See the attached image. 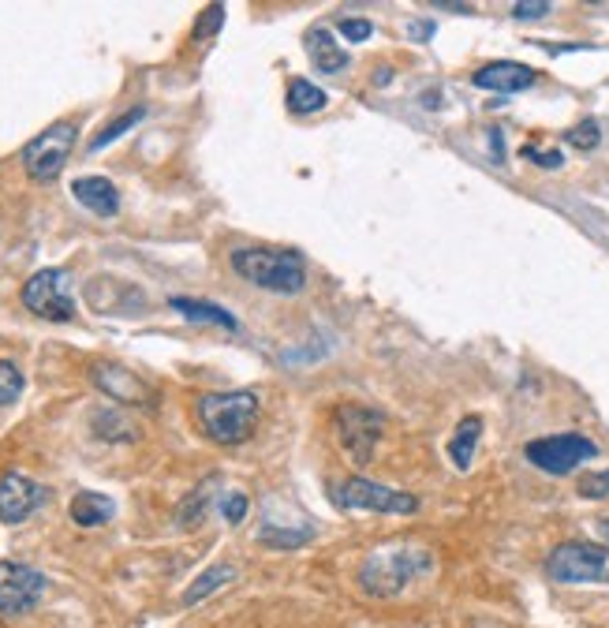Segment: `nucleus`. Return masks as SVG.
<instances>
[{
  "instance_id": "obj_33",
  "label": "nucleus",
  "mask_w": 609,
  "mask_h": 628,
  "mask_svg": "<svg viewBox=\"0 0 609 628\" xmlns=\"http://www.w3.org/2000/svg\"><path fill=\"white\" fill-rule=\"evenodd\" d=\"M490 143H494V154L501 161V131H490Z\"/></svg>"
},
{
  "instance_id": "obj_24",
  "label": "nucleus",
  "mask_w": 609,
  "mask_h": 628,
  "mask_svg": "<svg viewBox=\"0 0 609 628\" xmlns=\"http://www.w3.org/2000/svg\"><path fill=\"white\" fill-rule=\"evenodd\" d=\"M210 486V483H206ZM206 486L202 490H195L191 498L180 505V513H176V520H180V528H195V524H202V516H206V505H210V494H206Z\"/></svg>"
},
{
  "instance_id": "obj_32",
  "label": "nucleus",
  "mask_w": 609,
  "mask_h": 628,
  "mask_svg": "<svg viewBox=\"0 0 609 628\" xmlns=\"http://www.w3.org/2000/svg\"><path fill=\"white\" fill-rule=\"evenodd\" d=\"M411 34H415V38H430V34H434V23H415Z\"/></svg>"
},
{
  "instance_id": "obj_20",
  "label": "nucleus",
  "mask_w": 609,
  "mask_h": 628,
  "mask_svg": "<svg viewBox=\"0 0 609 628\" xmlns=\"http://www.w3.org/2000/svg\"><path fill=\"white\" fill-rule=\"evenodd\" d=\"M326 90H318L314 83L307 79H292L288 83V109L296 116H311V113H322L326 109Z\"/></svg>"
},
{
  "instance_id": "obj_12",
  "label": "nucleus",
  "mask_w": 609,
  "mask_h": 628,
  "mask_svg": "<svg viewBox=\"0 0 609 628\" xmlns=\"http://www.w3.org/2000/svg\"><path fill=\"white\" fill-rule=\"evenodd\" d=\"M539 79L535 68L527 64H516V60H494V64H482L479 72L471 75V83L479 90H494V94H520V90H531Z\"/></svg>"
},
{
  "instance_id": "obj_18",
  "label": "nucleus",
  "mask_w": 609,
  "mask_h": 628,
  "mask_svg": "<svg viewBox=\"0 0 609 628\" xmlns=\"http://www.w3.org/2000/svg\"><path fill=\"white\" fill-rule=\"evenodd\" d=\"M236 580V565H210V569L202 572L195 584L184 591V606H199L202 599H210V595H217L221 587H228Z\"/></svg>"
},
{
  "instance_id": "obj_9",
  "label": "nucleus",
  "mask_w": 609,
  "mask_h": 628,
  "mask_svg": "<svg viewBox=\"0 0 609 628\" xmlns=\"http://www.w3.org/2000/svg\"><path fill=\"white\" fill-rule=\"evenodd\" d=\"M45 580L34 565L23 561H0V617H23L45 599Z\"/></svg>"
},
{
  "instance_id": "obj_10",
  "label": "nucleus",
  "mask_w": 609,
  "mask_h": 628,
  "mask_svg": "<svg viewBox=\"0 0 609 628\" xmlns=\"http://www.w3.org/2000/svg\"><path fill=\"white\" fill-rule=\"evenodd\" d=\"M333 430H337V442L348 457L363 468L370 464V453L378 445V430H382V415L359 408V404H340L333 412Z\"/></svg>"
},
{
  "instance_id": "obj_25",
  "label": "nucleus",
  "mask_w": 609,
  "mask_h": 628,
  "mask_svg": "<svg viewBox=\"0 0 609 628\" xmlns=\"http://www.w3.org/2000/svg\"><path fill=\"white\" fill-rule=\"evenodd\" d=\"M565 139H568V146H576V150H595V146L602 143V128H598V120L587 116V120H580L576 128L568 131Z\"/></svg>"
},
{
  "instance_id": "obj_21",
  "label": "nucleus",
  "mask_w": 609,
  "mask_h": 628,
  "mask_svg": "<svg viewBox=\"0 0 609 628\" xmlns=\"http://www.w3.org/2000/svg\"><path fill=\"white\" fill-rule=\"evenodd\" d=\"M314 539V528H277V524H262L258 528V543L273 546V550H292V546H303Z\"/></svg>"
},
{
  "instance_id": "obj_13",
  "label": "nucleus",
  "mask_w": 609,
  "mask_h": 628,
  "mask_svg": "<svg viewBox=\"0 0 609 628\" xmlns=\"http://www.w3.org/2000/svg\"><path fill=\"white\" fill-rule=\"evenodd\" d=\"M71 195H75V202L86 206L90 214H98V217L120 214V191H116L113 180H105V176H79V180L71 184Z\"/></svg>"
},
{
  "instance_id": "obj_6",
  "label": "nucleus",
  "mask_w": 609,
  "mask_h": 628,
  "mask_svg": "<svg viewBox=\"0 0 609 628\" xmlns=\"http://www.w3.org/2000/svg\"><path fill=\"white\" fill-rule=\"evenodd\" d=\"M527 464H535L546 475H568L580 464L598 457V445L587 434H550V438H535L524 445Z\"/></svg>"
},
{
  "instance_id": "obj_1",
  "label": "nucleus",
  "mask_w": 609,
  "mask_h": 628,
  "mask_svg": "<svg viewBox=\"0 0 609 628\" xmlns=\"http://www.w3.org/2000/svg\"><path fill=\"white\" fill-rule=\"evenodd\" d=\"M232 270L243 281L277 292V296H296L307 285V266L299 251H281V247H240L232 251Z\"/></svg>"
},
{
  "instance_id": "obj_16",
  "label": "nucleus",
  "mask_w": 609,
  "mask_h": 628,
  "mask_svg": "<svg viewBox=\"0 0 609 628\" xmlns=\"http://www.w3.org/2000/svg\"><path fill=\"white\" fill-rule=\"evenodd\" d=\"M479 438H482V419L479 415H468V419H460V427L456 434L449 438V457L460 471L471 468V460H475V449H479Z\"/></svg>"
},
{
  "instance_id": "obj_3",
  "label": "nucleus",
  "mask_w": 609,
  "mask_h": 628,
  "mask_svg": "<svg viewBox=\"0 0 609 628\" xmlns=\"http://www.w3.org/2000/svg\"><path fill=\"white\" fill-rule=\"evenodd\" d=\"M426 572H430V554L426 550L382 546V550L367 554V561L359 565V587L374 599H389V595H400L404 587L415 584Z\"/></svg>"
},
{
  "instance_id": "obj_4",
  "label": "nucleus",
  "mask_w": 609,
  "mask_h": 628,
  "mask_svg": "<svg viewBox=\"0 0 609 628\" xmlns=\"http://www.w3.org/2000/svg\"><path fill=\"white\" fill-rule=\"evenodd\" d=\"M75 135L79 128L68 124V120H60V124H49L42 135H34L27 146H23V169H27L30 180H38V184H53L64 165H68L71 150H75Z\"/></svg>"
},
{
  "instance_id": "obj_27",
  "label": "nucleus",
  "mask_w": 609,
  "mask_h": 628,
  "mask_svg": "<svg viewBox=\"0 0 609 628\" xmlns=\"http://www.w3.org/2000/svg\"><path fill=\"white\" fill-rule=\"evenodd\" d=\"M583 498H609V471H595V475H583L580 479Z\"/></svg>"
},
{
  "instance_id": "obj_28",
  "label": "nucleus",
  "mask_w": 609,
  "mask_h": 628,
  "mask_svg": "<svg viewBox=\"0 0 609 628\" xmlns=\"http://www.w3.org/2000/svg\"><path fill=\"white\" fill-rule=\"evenodd\" d=\"M221 516H225L228 524H240L243 516H247V498H243L240 490H232V494L221 498Z\"/></svg>"
},
{
  "instance_id": "obj_22",
  "label": "nucleus",
  "mask_w": 609,
  "mask_h": 628,
  "mask_svg": "<svg viewBox=\"0 0 609 628\" xmlns=\"http://www.w3.org/2000/svg\"><path fill=\"white\" fill-rule=\"evenodd\" d=\"M142 116H146V105H135V109H128L124 116H116L113 124H109V128H101V135L94 139V143H90V154H98V150H105L109 143H116L124 131H131L135 124H139Z\"/></svg>"
},
{
  "instance_id": "obj_5",
  "label": "nucleus",
  "mask_w": 609,
  "mask_h": 628,
  "mask_svg": "<svg viewBox=\"0 0 609 628\" xmlns=\"http://www.w3.org/2000/svg\"><path fill=\"white\" fill-rule=\"evenodd\" d=\"M546 576L557 584H609V546L561 543L546 557Z\"/></svg>"
},
{
  "instance_id": "obj_17",
  "label": "nucleus",
  "mask_w": 609,
  "mask_h": 628,
  "mask_svg": "<svg viewBox=\"0 0 609 628\" xmlns=\"http://www.w3.org/2000/svg\"><path fill=\"white\" fill-rule=\"evenodd\" d=\"M169 307H172V311H184V318H191V322H210V326H221V329H228V333H236V329H240V322H236V318H232L225 307H213V303H206V300L172 296Z\"/></svg>"
},
{
  "instance_id": "obj_29",
  "label": "nucleus",
  "mask_w": 609,
  "mask_h": 628,
  "mask_svg": "<svg viewBox=\"0 0 609 628\" xmlns=\"http://www.w3.org/2000/svg\"><path fill=\"white\" fill-rule=\"evenodd\" d=\"M340 34L348 42H367L370 34H374V23L370 19H340Z\"/></svg>"
},
{
  "instance_id": "obj_31",
  "label": "nucleus",
  "mask_w": 609,
  "mask_h": 628,
  "mask_svg": "<svg viewBox=\"0 0 609 628\" xmlns=\"http://www.w3.org/2000/svg\"><path fill=\"white\" fill-rule=\"evenodd\" d=\"M553 4H546V0H531V4H512V15L516 19H542V15H550Z\"/></svg>"
},
{
  "instance_id": "obj_8",
  "label": "nucleus",
  "mask_w": 609,
  "mask_h": 628,
  "mask_svg": "<svg viewBox=\"0 0 609 628\" xmlns=\"http://www.w3.org/2000/svg\"><path fill=\"white\" fill-rule=\"evenodd\" d=\"M23 307L49 322H71L75 318V300H71V277L60 266L38 270L23 285Z\"/></svg>"
},
{
  "instance_id": "obj_19",
  "label": "nucleus",
  "mask_w": 609,
  "mask_h": 628,
  "mask_svg": "<svg viewBox=\"0 0 609 628\" xmlns=\"http://www.w3.org/2000/svg\"><path fill=\"white\" fill-rule=\"evenodd\" d=\"M94 382H98V386L105 389V393H109L113 400H139V397H146V389H142L128 371H120V367H105V363H101V367H94Z\"/></svg>"
},
{
  "instance_id": "obj_30",
  "label": "nucleus",
  "mask_w": 609,
  "mask_h": 628,
  "mask_svg": "<svg viewBox=\"0 0 609 628\" xmlns=\"http://www.w3.org/2000/svg\"><path fill=\"white\" fill-rule=\"evenodd\" d=\"M524 157L539 161L542 169H561V165H565V154H561V150H539V146H524Z\"/></svg>"
},
{
  "instance_id": "obj_14",
  "label": "nucleus",
  "mask_w": 609,
  "mask_h": 628,
  "mask_svg": "<svg viewBox=\"0 0 609 628\" xmlns=\"http://www.w3.org/2000/svg\"><path fill=\"white\" fill-rule=\"evenodd\" d=\"M307 42H311V45H307L311 64L322 75H337V72H344V68H348V53H344V49L333 42V34H329L326 27L311 30V34H307Z\"/></svg>"
},
{
  "instance_id": "obj_2",
  "label": "nucleus",
  "mask_w": 609,
  "mask_h": 628,
  "mask_svg": "<svg viewBox=\"0 0 609 628\" xmlns=\"http://www.w3.org/2000/svg\"><path fill=\"white\" fill-rule=\"evenodd\" d=\"M199 412L202 430L210 434L213 442L221 445H240L251 438V430L258 423V412H262V400L251 389H232V393H206L195 404Z\"/></svg>"
},
{
  "instance_id": "obj_15",
  "label": "nucleus",
  "mask_w": 609,
  "mask_h": 628,
  "mask_svg": "<svg viewBox=\"0 0 609 628\" xmlns=\"http://www.w3.org/2000/svg\"><path fill=\"white\" fill-rule=\"evenodd\" d=\"M116 505L105 494H94V490H83V494H75L71 501V520L79 524V528H101L105 520H113Z\"/></svg>"
},
{
  "instance_id": "obj_11",
  "label": "nucleus",
  "mask_w": 609,
  "mask_h": 628,
  "mask_svg": "<svg viewBox=\"0 0 609 628\" xmlns=\"http://www.w3.org/2000/svg\"><path fill=\"white\" fill-rule=\"evenodd\" d=\"M42 505H45V486L27 479L23 471H4L0 475V520L4 524H23Z\"/></svg>"
},
{
  "instance_id": "obj_7",
  "label": "nucleus",
  "mask_w": 609,
  "mask_h": 628,
  "mask_svg": "<svg viewBox=\"0 0 609 628\" xmlns=\"http://www.w3.org/2000/svg\"><path fill=\"white\" fill-rule=\"evenodd\" d=\"M333 501H337V509H367V513H400L408 516L419 509V498H411L404 490H393V486H382V483H370L363 475H352V479H344V483L333 486Z\"/></svg>"
},
{
  "instance_id": "obj_23",
  "label": "nucleus",
  "mask_w": 609,
  "mask_h": 628,
  "mask_svg": "<svg viewBox=\"0 0 609 628\" xmlns=\"http://www.w3.org/2000/svg\"><path fill=\"white\" fill-rule=\"evenodd\" d=\"M23 371L15 367V363H8V359H0V408L4 404H15L19 400V393H23Z\"/></svg>"
},
{
  "instance_id": "obj_26",
  "label": "nucleus",
  "mask_w": 609,
  "mask_h": 628,
  "mask_svg": "<svg viewBox=\"0 0 609 628\" xmlns=\"http://www.w3.org/2000/svg\"><path fill=\"white\" fill-rule=\"evenodd\" d=\"M221 23H225V4H210V8L202 12L199 23H195V30H191V34H195V38L202 42V38L217 34V30H221Z\"/></svg>"
}]
</instances>
